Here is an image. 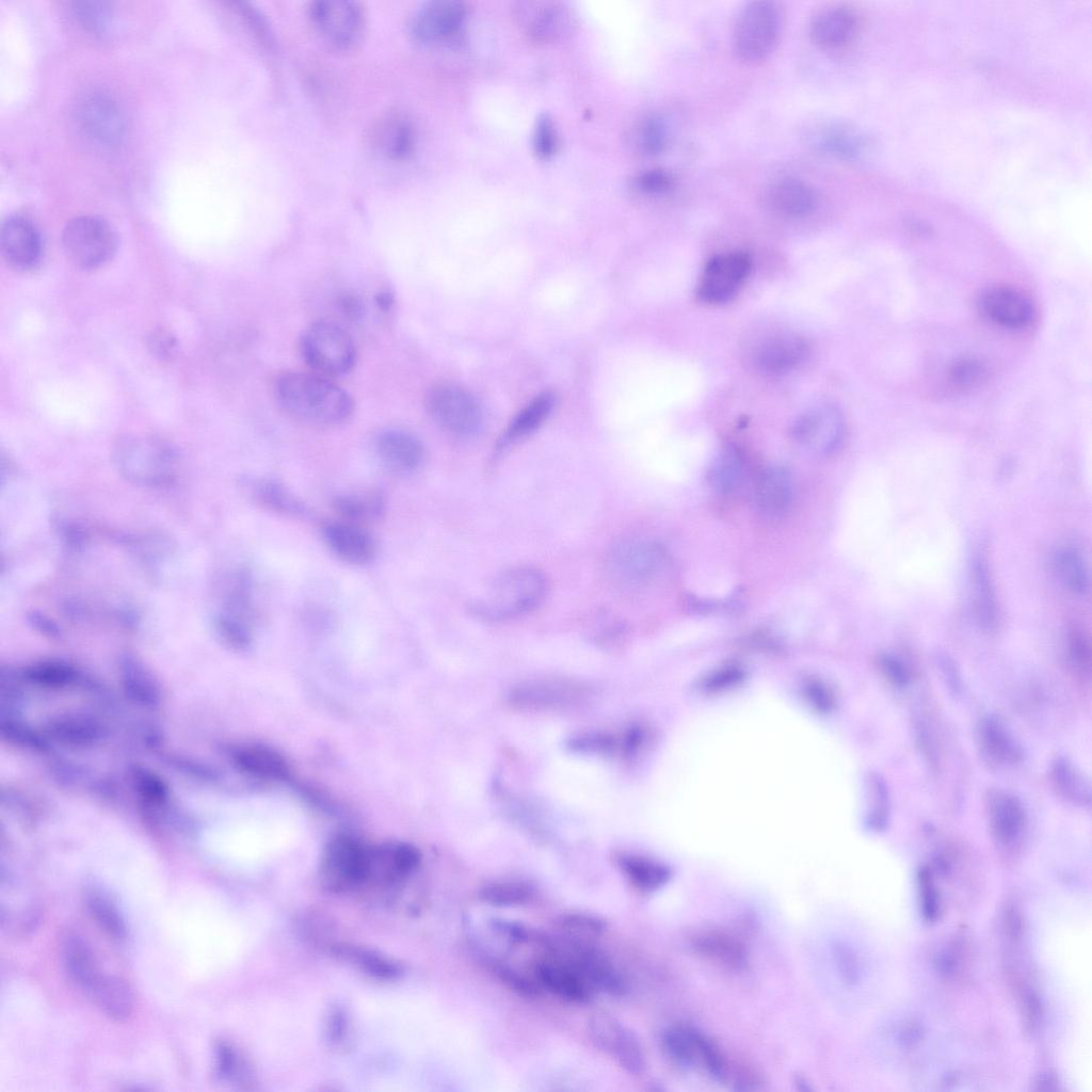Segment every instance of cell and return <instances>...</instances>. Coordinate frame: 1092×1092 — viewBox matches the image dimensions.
Listing matches in <instances>:
<instances>
[{
    "label": "cell",
    "instance_id": "1",
    "mask_svg": "<svg viewBox=\"0 0 1092 1092\" xmlns=\"http://www.w3.org/2000/svg\"><path fill=\"white\" fill-rule=\"evenodd\" d=\"M273 395L280 410L292 419L316 428H334L353 415L351 395L332 379L310 372L289 371L279 374Z\"/></svg>",
    "mask_w": 1092,
    "mask_h": 1092
},
{
    "label": "cell",
    "instance_id": "2",
    "mask_svg": "<svg viewBox=\"0 0 1092 1092\" xmlns=\"http://www.w3.org/2000/svg\"><path fill=\"white\" fill-rule=\"evenodd\" d=\"M548 591L545 574L536 567L521 565L498 574L486 591L470 604L480 619L502 622L525 615L537 608Z\"/></svg>",
    "mask_w": 1092,
    "mask_h": 1092
},
{
    "label": "cell",
    "instance_id": "3",
    "mask_svg": "<svg viewBox=\"0 0 1092 1092\" xmlns=\"http://www.w3.org/2000/svg\"><path fill=\"white\" fill-rule=\"evenodd\" d=\"M302 359L315 373L335 378L350 372L357 360L351 335L338 323L320 320L304 328L299 338Z\"/></svg>",
    "mask_w": 1092,
    "mask_h": 1092
},
{
    "label": "cell",
    "instance_id": "4",
    "mask_svg": "<svg viewBox=\"0 0 1092 1092\" xmlns=\"http://www.w3.org/2000/svg\"><path fill=\"white\" fill-rule=\"evenodd\" d=\"M665 550L646 539H627L614 544L606 558L610 580L626 590H639L655 583L665 572Z\"/></svg>",
    "mask_w": 1092,
    "mask_h": 1092
},
{
    "label": "cell",
    "instance_id": "5",
    "mask_svg": "<svg viewBox=\"0 0 1092 1092\" xmlns=\"http://www.w3.org/2000/svg\"><path fill=\"white\" fill-rule=\"evenodd\" d=\"M62 245L67 259L83 271L96 270L116 253L118 237L103 218L80 215L69 220L62 231Z\"/></svg>",
    "mask_w": 1092,
    "mask_h": 1092
},
{
    "label": "cell",
    "instance_id": "6",
    "mask_svg": "<svg viewBox=\"0 0 1092 1092\" xmlns=\"http://www.w3.org/2000/svg\"><path fill=\"white\" fill-rule=\"evenodd\" d=\"M782 15L776 3L752 1L739 12L733 33L735 51L745 62L766 59L777 45Z\"/></svg>",
    "mask_w": 1092,
    "mask_h": 1092
},
{
    "label": "cell",
    "instance_id": "7",
    "mask_svg": "<svg viewBox=\"0 0 1092 1092\" xmlns=\"http://www.w3.org/2000/svg\"><path fill=\"white\" fill-rule=\"evenodd\" d=\"M424 405L435 424L451 436L469 438L482 427L479 404L470 392L456 384L433 385L425 395Z\"/></svg>",
    "mask_w": 1092,
    "mask_h": 1092
},
{
    "label": "cell",
    "instance_id": "8",
    "mask_svg": "<svg viewBox=\"0 0 1092 1092\" xmlns=\"http://www.w3.org/2000/svg\"><path fill=\"white\" fill-rule=\"evenodd\" d=\"M552 958L578 973L591 986L611 995H621L625 982L606 954L591 944L567 936L547 941Z\"/></svg>",
    "mask_w": 1092,
    "mask_h": 1092
},
{
    "label": "cell",
    "instance_id": "9",
    "mask_svg": "<svg viewBox=\"0 0 1092 1092\" xmlns=\"http://www.w3.org/2000/svg\"><path fill=\"white\" fill-rule=\"evenodd\" d=\"M591 695V688L578 680L546 678L521 682L509 694V703L517 709L532 711L562 710L578 706Z\"/></svg>",
    "mask_w": 1092,
    "mask_h": 1092
},
{
    "label": "cell",
    "instance_id": "10",
    "mask_svg": "<svg viewBox=\"0 0 1092 1092\" xmlns=\"http://www.w3.org/2000/svg\"><path fill=\"white\" fill-rule=\"evenodd\" d=\"M309 16L321 38L336 49L352 48L364 33V13L353 1H316L310 5Z\"/></svg>",
    "mask_w": 1092,
    "mask_h": 1092
},
{
    "label": "cell",
    "instance_id": "11",
    "mask_svg": "<svg viewBox=\"0 0 1092 1092\" xmlns=\"http://www.w3.org/2000/svg\"><path fill=\"white\" fill-rule=\"evenodd\" d=\"M751 272V259L743 252L718 254L706 263L696 287L700 301L721 305L730 301L743 287Z\"/></svg>",
    "mask_w": 1092,
    "mask_h": 1092
},
{
    "label": "cell",
    "instance_id": "12",
    "mask_svg": "<svg viewBox=\"0 0 1092 1092\" xmlns=\"http://www.w3.org/2000/svg\"><path fill=\"white\" fill-rule=\"evenodd\" d=\"M790 434L794 443L804 450L816 455H829L841 444L845 420L834 405H815L796 419Z\"/></svg>",
    "mask_w": 1092,
    "mask_h": 1092
},
{
    "label": "cell",
    "instance_id": "13",
    "mask_svg": "<svg viewBox=\"0 0 1092 1092\" xmlns=\"http://www.w3.org/2000/svg\"><path fill=\"white\" fill-rule=\"evenodd\" d=\"M75 118L89 139L102 145L118 143L125 131V117L119 105L101 91L87 92L79 98Z\"/></svg>",
    "mask_w": 1092,
    "mask_h": 1092
},
{
    "label": "cell",
    "instance_id": "14",
    "mask_svg": "<svg viewBox=\"0 0 1092 1092\" xmlns=\"http://www.w3.org/2000/svg\"><path fill=\"white\" fill-rule=\"evenodd\" d=\"M593 1043L610 1056L622 1069L633 1075L645 1071L646 1060L638 1037L616 1018L595 1014L589 1022Z\"/></svg>",
    "mask_w": 1092,
    "mask_h": 1092
},
{
    "label": "cell",
    "instance_id": "15",
    "mask_svg": "<svg viewBox=\"0 0 1092 1092\" xmlns=\"http://www.w3.org/2000/svg\"><path fill=\"white\" fill-rule=\"evenodd\" d=\"M665 1056L682 1070L698 1067L707 1073L716 1063L720 1045L709 1035L691 1025L668 1027L661 1034Z\"/></svg>",
    "mask_w": 1092,
    "mask_h": 1092
},
{
    "label": "cell",
    "instance_id": "16",
    "mask_svg": "<svg viewBox=\"0 0 1092 1092\" xmlns=\"http://www.w3.org/2000/svg\"><path fill=\"white\" fill-rule=\"evenodd\" d=\"M977 307L987 321L1011 331L1029 327L1037 317L1030 298L1008 286H993L983 290L978 296Z\"/></svg>",
    "mask_w": 1092,
    "mask_h": 1092
},
{
    "label": "cell",
    "instance_id": "17",
    "mask_svg": "<svg viewBox=\"0 0 1092 1092\" xmlns=\"http://www.w3.org/2000/svg\"><path fill=\"white\" fill-rule=\"evenodd\" d=\"M465 9L454 0H436L422 4L411 21V33L416 42L437 46L452 42L463 26Z\"/></svg>",
    "mask_w": 1092,
    "mask_h": 1092
},
{
    "label": "cell",
    "instance_id": "18",
    "mask_svg": "<svg viewBox=\"0 0 1092 1092\" xmlns=\"http://www.w3.org/2000/svg\"><path fill=\"white\" fill-rule=\"evenodd\" d=\"M984 812L990 833L999 846L1011 848L1022 839L1027 817L1016 796L1000 788H991L984 797Z\"/></svg>",
    "mask_w": 1092,
    "mask_h": 1092
},
{
    "label": "cell",
    "instance_id": "19",
    "mask_svg": "<svg viewBox=\"0 0 1092 1092\" xmlns=\"http://www.w3.org/2000/svg\"><path fill=\"white\" fill-rule=\"evenodd\" d=\"M808 354V344L797 334L781 332L760 339L751 351L754 366L766 374H784L801 365Z\"/></svg>",
    "mask_w": 1092,
    "mask_h": 1092
},
{
    "label": "cell",
    "instance_id": "20",
    "mask_svg": "<svg viewBox=\"0 0 1092 1092\" xmlns=\"http://www.w3.org/2000/svg\"><path fill=\"white\" fill-rule=\"evenodd\" d=\"M0 250L12 268L22 272L33 270L42 258L41 235L27 218L10 216L1 225Z\"/></svg>",
    "mask_w": 1092,
    "mask_h": 1092
},
{
    "label": "cell",
    "instance_id": "21",
    "mask_svg": "<svg viewBox=\"0 0 1092 1092\" xmlns=\"http://www.w3.org/2000/svg\"><path fill=\"white\" fill-rule=\"evenodd\" d=\"M381 464L390 472L406 476L417 471L425 459L422 441L412 432L390 427L382 430L374 443Z\"/></svg>",
    "mask_w": 1092,
    "mask_h": 1092
},
{
    "label": "cell",
    "instance_id": "22",
    "mask_svg": "<svg viewBox=\"0 0 1092 1092\" xmlns=\"http://www.w3.org/2000/svg\"><path fill=\"white\" fill-rule=\"evenodd\" d=\"M688 943L696 954L722 968L740 971L748 965L745 945L727 930L700 927L689 934Z\"/></svg>",
    "mask_w": 1092,
    "mask_h": 1092
},
{
    "label": "cell",
    "instance_id": "23",
    "mask_svg": "<svg viewBox=\"0 0 1092 1092\" xmlns=\"http://www.w3.org/2000/svg\"><path fill=\"white\" fill-rule=\"evenodd\" d=\"M976 744L981 759L993 770L1012 768L1023 759L1019 743L1006 723L993 714L978 722Z\"/></svg>",
    "mask_w": 1092,
    "mask_h": 1092
},
{
    "label": "cell",
    "instance_id": "24",
    "mask_svg": "<svg viewBox=\"0 0 1092 1092\" xmlns=\"http://www.w3.org/2000/svg\"><path fill=\"white\" fill-rule=\"evenodd\" d=\"M322 535L331 551L344 562L365 564L375 555L373 539L358 524L331 521L323 526Z\"/></svg>",
    "mask_w": 1092,
    "mask_h": 1092
},
{
    "label": "cell",
    "instance_id": "25",
    "mask_svg": "<svg viewBox=\"0 0 1092 1092\" xmlns=\"http://www.w3.org/2000/svg\"><path fill=\"white\" fill-rule=\"evenodd\" d=\"M370 139L373 147L382 156L401 161L407 159L414 150L415 130L406 115L390 112L376 121Z\"/></svg>",
    "mask_w": 1092,
    "mask_h": 1092
},
{
    "label": "cell",
    "instance_id": "26",
    "mask_svg": "<svg viewBox=\"0 0 1092 1092\" xmlns=\"http://www.w3.org/2000/svg\"><path fill=\"white\" fill-rule=\"evenodd\" d=\"M856 28V17L849 9L832 5L815 14L810 21L809 33L818 47L834 50L850 43L855 35Z\"/></svg>",
    "mask_w": 1092,
    "mask_h": 1092
},
{
    "label": "cell",
    "instance_id": "27",
    "mask_svg": "<svg viewBox=\"0 0 1092 1092\" xmlns=\"http://www.w3.org/2000/svg\"><path fill=\"white\" fill-rule=\"evenodd\" d=\"M539 984L552 995L572 1003H584L590 999L591 986L565 963L550 958L535 966Z\"/></svg>",
    "mask_w": 1092,
    "mask_h": 1092
},
{
    "label": "cell",
    "instance_id": "28",
    "mask_svg": "<svg viewBox=\"0 0 1092 1092\" xmlns=\"http://www.w3.org/2000/svg\"><path fill=\"white\" fill-rule=\"evenodd\" d=\"M767 206L785 218H801L810 213L817 195L812 186L797 178H783L772 183L766 193Z\"/></svg>",
    "mask_w": 1092,
    "mask_h": 1092
},
{
    "label": "cell",
    "instance_id": "29",
    "mask_svg": "<svg viewBox=\"0 0 1092 1092\" xmlns=\"http://www.w3.org/2000/svg\"><path fill=\"white\" fill-rule=\"evenodd\" d=\"M792 495V478L787 469L773 466L759 476L755 487V502L766 517L783 516L791 504Z\"/></svg>",
    "mask_w": 1092,
    "mask_h": 1092
},
{
    "label": "cell",
    "instance_id": "30",
    "mask_svg": "<svg viewBox=\"0 0 1092 1092\" xmlns=\"http://www.w3.org/2000/svg\"><path fill=\"white\" fill-rule=\"evenodd\" d=\"M87 994L101 1013L114 1021H124L132 1013V990L116 975L101 973Z\"/></svg>",
    "mask_w": 1092,
    "mask_h": 1092
},
{
    "label": "cell",
    "instance_id": "31",
    "mask_svg": "<svg viewBox=\"0 0 1092 1092\" xmlns=\"http://www.w3.org/2000/svg\"><path fill=\"white\" fill-rule=\"evenodd\" d=\"M62 957L69 978L85 992L102 973L92 946L78 933H69L64 937Z\"/></svg>",
    "mask_w": 1092,
    "mask_h": 1092
},
{
    "label": "cell",
    "instance_id": "32",
    "mask_svg": "<svg viewBox=\"0 0 1092 1092\" xmlns=\"http://www.w3.org/2000/svg\"><path fill=\"white\" fill-rule=\"evenodd\" d=\"M85 908L97 926L112 940L125 941L127 925L110 893L101 885L91 883L83 892Z\"/></svg>",
    "mask_w": 1092,
    "mask_h": 1092
},
{
    "label": "cell",
    "instance_id": "33",
    "mask_svg": "<svg viewBox=\"0 0 1092 1092\" xmlns=\"http://www.w3.org/2000/svg\"><path fill=\"white\" fill-rule=\"evenodd\" d=\"M1049 780L1055 792L1064 802L1082 808L1090 806L1091 787L1089 781L1069 759L1057 757L1051 762Z\"/></svg>",
    "mask_w": 1092,
    "mask_h": 1092
},
{
    "label": "cell",
    "instance_id": "34",
    "mask_svg": "<svg viewBox=\"0 0 1092 1092\" xmlns=\"http://www.w3.org/2000/svg\"><path fill=\"white\" fill-rule=\"evenodd\" d=\"M556 400L555 394L544 391L530 401L510 422L498 443V449L502 451L539 429L552 412Z\"/></svg>",
    "mask_w": 1092,
    "mask_h": 1092
},
{
    "label": "cell",
    "instance_id": "35",
    "mask_svg": "<svg viewBox=\"0 0 1092 1092\" xmlns=\"http://www.w3.org/2000/svg\"><path fill=\"white\" fill-rule=\"evenodd\" d=\"M616 864L629 882L642 892L657 890L672 877V870L667 865L639 854H619Z\"/></svg>",
    "mask_w": 1092,
    "mask_h": 1092
},
{
    "label": "cell",
    "instance_id": "36",
    "mask_svg": "<svg viewBox=\"0 0 1092 1092\" xmlns=\"http://www.w3.org/2000/svg\"><path fill=\"white\" fill-rule=\"evenodd\" d=\"M974 611L978 623L984 629L996 625L997 608L985 561L975 557L970 568Z\"/></svg>",
    "mask_w": 1092,
    "mask_h": 1092
},
{
    "label": "cell",
    "instance_id": "37",
    "mask_svg": "<svg viewBox=\"0 0 1092 1092\" xmlns=\"http://www.w3.org/2000/svg\"><path fill=\"white\" fill-rule=\"evenodd\" d=\"M744 462L736 447H723L710 463L707 479L717 492L727 494L737 489L743 479Z\"/></svg>",
    "mask_w": 1092,
    "mask_h": 1092
},
{
    "label": "cell",
    "instance_id": "38",
    "mask_svg": "<svg viewBox=\"0 0 1092 1092\" xmlns=\"http://www.w3.org/2000/svg\"><path fill=\"white\" fill-rule=\"evenodd\" d=\"M812 144L834 155L851 157L862 146L861 135L851 127L839 123H823L809 133Z\"/></svg>",
    "mask_w": 1092,
    "mask_h": 1092
},
{
    "label": "cell",
    "instance_id": "39",
    "mask_svg": "<svg viewBox=\"0 0 1092 1092\" xmlns=\"http://www.w3.org/2000/svg\"><path fill=\"white\" fill-rule=\"evenodd\" d=\"M1055 572L1067 590L1083 594L1089 587L1087 564L1081 553L1073 547H1062L1054 556Z\"/></svg>",
    "mask_w": 1092,
    "mask_h": 1092
},
{
    "label": "cell",
    "instance_id": "40",
    "mask_svg": "<svg viewBox=\"0 0 1092 1092\" xmlns=\"http://www.w3.org/2000/svg\"><path fill=\"white\" fill-rule=\"evenodd\" d=\"M254 496L268 510L293 516L305 515L306 507L273 480H258L253 484Z\"/></svg>",
    "mask_w": 1092,
    "mask_h": 1092
},
{
    "label": "cell",
    "instance_id": "41",
    "mask_svg": "<svg viewBox=\"0 0 1092 1092\" xmlns=\"http://www.w3.org/2000/svg\"><path fill=\"white\" fill-rule=\"evenodd\" d=\"M242 762L253 773L271 780H287L290 768L277 751L262 745L251 746L242 753Z\"/></svg>",
    "mask_w": 1092,
    "mask_h": 1092
},
{
    "label": "cell",
    "instance_id": "42",
    "mask_svg": "<svg viewBox=\"0 0 1092 1092\" xmlns=\"http://www.w3.org/2000/svg\"><path fill=\"white\" fill-rule=\"evenodd\" d=\"M479 898L493 906H519L531 901L533 889L520 881H496L484 885L479 892Z\"/></svg>",
    "mask_w": 1092,
    "mask_h": 1092
},
{
    "label": "cell",
    "instance_id": "43",
    "mask_svg": "<svg viewBox=\"0 0 1092 1092\" xmlns=\"http://www.w3.org/2000/svg\"><path fill=\"white\" fill-rule=\"evenodd\" d=\"M989 375L986 365L976 357H961L949 367L947 380L954 389L970 390L982 385Z\"/></svg>",
    "mask_w": 1092,
    "mask_h": 1092
},
{
    "label": "cell",
    "instance_id": "44",
    "mask_svg": "<svg viewBox=\"0 0 1092 1092\" xmlns=\"http://www.w3.org/2000/svg\"><path fill=\"white\" fill-rule=\"evenodd\" d=\"M334 505L347 521L357 524L378 516L383 510V500L378 494L342 496L335 499Z\"/></svg>",
    "mask_w": 1092,
    "mask_h": 1092
},
{
    "label": "cell",
    "instance_id": "45",
    "mask_svg": "<svg viewBox=\"0 0 1092 1092\" xmlns=\"http://www.w3.org/2000/svg\"><path fill=\"white\" fill-rule=\"evenodd\" d=\"M567 746L578 753L612 755L622 753V738L607 732H582L573 735Z\"/></svg>",
    "mask_w": 1092,
    "mask_h": 1092
},
{
    "label": "cell",
    "instance_id": "46",
    "mask_svg": "<svg viewBox=\"0 0 1092 1092\" xmlns=\"http://www.w3.org/2000/svg\"><path fill=\"white\" fill-rule=\"evenodd\" d=\"M870 810L868 824L874 831L885 829L889 817V796L885 782L878 774L871 775L869 780Z\"/></svg>",
    "mask_w": 1092,
    "mask_h": 1092
},
{
    "label": "cell",
    "instance_id": "47",
    "mask_svg": "<svg viewBox=\"0 0 1092 1092\" xmlns=\"http://www.w3.org/2000/svg\"><path fill=\"white\" fill-rule=\"evenodd\" d=\"M560 927L564 936L591 941L604 931L605 924L601 919L592 915L568 914L562 916Z\"/></svg>",
    "mask_w": 1092,
    "mask_h": 1092
},
{
    "label": "cell",
    "instance_id": "48",
    "mask_svg": "<svg viewBox=\"0 0 1092 1092\" xmlns=\"http://www.w3.org/2000/svg\"><path fill=\"white\" fill-rule=\"evenodd\" d=\"M73 10L82 26L94 33L105 32L109 27L111 11L107 2H75Z\"/></svg>",
    "mask_w": 1092,
    "mask_h": 1092
},
{
    "label": "cell",
    "instance_id": "49",
    "mask_svg": "<svg viewBox=\"0 0 1092 1092\" xmlns=\"http://www.w3.org/2000/svg\"><path fill=\"white\" fill-rule=\"evenodd\" d=\"M1067 660L1072 670L1082 678L1090 676V646L1085 637L1074 632L1067 643Z\"/></svg>",
    "mask_w": 1092,
    "mask_h": 1092
},
{
    "label": "cell",
    "instance_id": "50",
    "mask_svg": "<svg viewBox=\"0 0 1092 1092\" xmlns=\"http://www.w3.org/2000/svg\"><path fill=\"white\" fill-rule=\"evenodd\" d=\"M668 132L663 121L659 117H648L640 130V144L649 154H656L663 149L667 144Z\"/></svg>",
    "mask_w": 1092,
    "mask_h": 1092
},
{
    "label": "cell",
    "instance_id": "51",
    "mask_svg": "<svg viewBox=\"0 0 1092 1092\" xmlns=\"http://www.w3.org/2000/svg\"><path fill=\"white\" fill-rule=\"evenodd\" d=\"M558 146V136L551 118L542 115L537 118L533 131V147L541 157L551 156Z\"/></svg>",
    "mask_w": 1092,
    "mask_h": 1092
},
{
    "label": "cell",
    "instance_id": "52",
    "mask_svg": "<svg viewBox=\"0 0 1092 1092\" xmlns=\"http://www.w3.org/2000/svg\"><path fill=\"white\" fill-rule=\"evenodd\" d=\"M832 950L841 978L848 983H855L858 980L860 969L854 951L842 942L834 943Z\"/></svg>",
    "mask_w": 1092,
    "mask_h": 1092
},
{
    "label": "cell",
    "instance_id": "53",
    "mask_svg": "<svg viewBox=\"0 0 1092 1092\" xmlns=\"http://www.w3.org/2000/svg\"><path fill=\"white\" fill-rule=\"evenodd\" d=\"M803 687L804 695L816 709L830 711L835 705V694L825 681L819 678H809L806 679Z\"/></svg>",
    "mask_w": 1092,
    "mask_h": 1092
},
{
    "label": "cell",
    "instance_id": "54",
    "mask_svg": "<svg viewBox=\"0 0 1092 1092\" xmlns=\"http://www.w3.org/2000/svg\"><path fill=\"white\" fill-rule=\"evenodd\" d=\"M147 346L150 353L160 360H171L177 354V340L167 331L156 328L150 332L147 338Z\"/></svg>",
    "mask_w": 1092,
    "mask_h": 1092
},
{
    "label": "cell",
    "instance_id": "55",
    "mask_svg": "<svg viewBox=\"0 0 1092 1092\" xmlns=\"http://www.w3.org/2000/svg\"><path fill=\"white\" fill-rule=\"evenodd\" d=\"M743 671L739 667H724L705 677L701 688L706 692H716L732 687L743 679Z\"/></svg>",
    "mask_w": 1092,
    "mask_h": 1092
},
{
    "label": "cell",
    "instance_id": "56",
    "mask_svg": "<svg viewBox=\"0 0 1092 1092\" xmlns=\"http://www.w3.org/2000/svg\"><path fill=\"white\" fill-rule=\"evenodd\" d=\"M637 187L649 194H661L669 191L674 183L670 173L663 170H651L641 174L636 180Z\"/></svg>",
    "mask_w": 1092,
    "mask_h": 1092
},
{
    "label": "cell",
    "instance_id": "57",
    "mask_svg": "<svg viewBox=\"0 0 1092 1092\" xmlns=\"http://www.w3.org/2000/svg\"><path fill=\"white\" fill-rule=\"evenodd\" d=\"M879 664L886 679L894 686L903 688L909 684V670L897 657L884 654L880 657Z\"/></svg>",
    "mask_w": 1092,
    "mask_h": 1092
},
{
    "label": "cell",
    "instance_id": "58",
    "mask_svg": "<svg viewBox=\"0 0 1092 1092\" xmlns=\"http://www.w3.org/2000/svg\"><path fill=\"white\" fill-rule=\"evenodd\" d=\"M918 880L921 888L924 915L927 919L932 920L937 915V897L928 869L924 868L919 871Z\"/></svg>",
    "mask_w": 1092,
    "mask_h": 1092
},
{
    "label": "cell",
    "instance_id": "59",
    "mask_svg": "<svg viewBox=\"0 0 1092 1092\" xmlns=\"http://www.w3.org/2000/svg\"><path fill=\"white\" fill-rule=\"evenodd\" d=\"M496 971L501 978V980H503L511 989H514L518 993L524 994L526 996H534L539 994V987H536V985L533 982H531V980L526 979L524 976L518 975L512 969L499 966L496 968Z\"/></svg>",
    "mask_w": 1092,
    "mask_h": 1092
},
{
    "label": "cell",
    "instance_id": "60",
    "mask_svg": "<svg viewBox=\"0 0 1092 1092\" xmlns=\"http://www.w3.org/2000/svg\"><path fill=\"white\" fill-rule=\"evenodd\" d=\"M685 607L693 613H713L720 608L728 607L729 604L725 601H718L716 599L700 598L694 595H687L685 598Z\"/></svg>",
    "mask_w": 1092,
    "mask_h": 1092
},
{
    "label": "cell",
    "instance_id": "61",
    "mask_svg": "<svg viewBox=\"0 0 1092 1092\" xmlns=\"http://www.w3.org/2000/svg\"><path fill=\"white\" fill-rule=\"evenodd\" d=\"M342 314L350 319H359L363 315L362 301L352 294H344L338 301Z\"/></svg>",
    "mask_w": 1092,
    "mask_h": 1092
},
{
    "label": "cell",
    "instance_id": "62",
    "mask_svg": "<svg viewBox=\"0 0 1092 1092\" xmlns=\"http://www.w3.org/2000/svg\"><path fill=\"white\" fill-rule=\"evenodd\" d=\"M494 926L499 932L505 934V936H508L512 941L523 942L526 941L528 937L527 930L517 924L504 920H495Z\"/></svg>",
    "mask_w": 1092,
    "mask_h": 1092
},
{
    "label": "cell",
    "instance_id": "63",
    "mask_svg": "<svg viewBox=\"0 0 1092 1092\" xmlns=\"http://www.w3.org/2000/svg\"><path fill=\"white\" fill-rule=\"evenodd\" d=\"M941 668H942V671L944 673V677L946 679V684L953 691V693H959L961 688H962L961 687V677H960V675H959L954 664L952 663V661L949 660L946 657H943L941 659Z\"/></svg>",
    "mask_w": 1092,
    "mask_h": 1092
}]
</instances>
